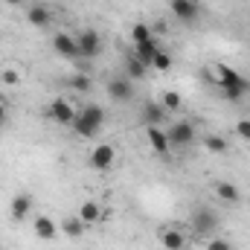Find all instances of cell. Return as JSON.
Here are the masks:
<instances>
[{
	"instance_id": "30",
	"label": "cell",
	"mask_w": 250,
	"mask_h": 250,
	"mask_svg": "<svg viewBox=\"0 0 250 250\" xmlns=\"http://www.w3.org/2000/svg\"><path fill=\"white\" fill-rule=\"evenodd\" d=\"M6 123H9V111H6V105L0 102V128H3Z\"/></svg>"
},
{
	"instance_id": "31",
	"label": "cell",
	"mask_w": 250,
	"mask_h": 250,
	"mask_svg": "<svg viewBox=\"0 0 250 250\" xmlns=\"http://www.w3.org/2000/svg\"><path fill=\"white\" fill-rule=\"evenodd\" d=\"M6 3H9V6H26L29 0H6Z\"/></svg>"
},
{
	"instance_id": "26",
	"label": "cell",
	"mask_w": 250,
	"mask_h": 250,
	"mask_svg": "<svg viewBox=\"0 0 250 250\" xmlns=\"http://www.w3.org/2000/svg\"><path fill=\"white\" fill-rule=\"evenodd\" d=\"M154 70H160V73H166V70H172V53L169 50H160L157 56H154V62H151Z\"/></svg>"
},
{
	"instance_id": "13",
	"label": "cell",
	"mask_w": 250,
	"mask_h": 250,
	"mask_svg": "<svg viewBox=\"0 0 250 250\" xmlns=\"http://www.w3.org/2000/svg\"><path fill=\"white\" fill-rule=\"evenodd\" d=\"M32 233L41 239V242H56L59 239V227L50 215H32Z\"/></svg>"
},
{
	"instance_id": "3",
	"label": "cell",
	"mask_w": 250,
	"mask_h": 250,
	"mask_svg": "<svg viewBox=\"0 0 250 250\" xmlns=\"http://www.w3.org/2000/svg\"><path fill=\"white\" fill-rule=\"evenodd\" d=\"M189 224H192L195 236H212L218 230V215L209 207H195L192 215H189Z\"/></svg>"
},
{
	"instance_id": "22",
	"label": "cell",
	"mask_w": 250,
	"mask_h": 250,
	"mask_svg": "<svg viewBox=\"0 0 250 250\" xmlns=\"http://www.w3.org/2000/svg\"><path fill=\"white\" fill-rule=\"evenodd\" d=\"M204 148H207L209 154H227V151H230V143H227L224 137H218V134H207V137H204Z\"/></svg>"
},
{
	"instance_id": "19",
	"label": "cell",
	"mask_w": 250,
	"mask_h": 250,
	"mask_svg": "<svg viewBox=\"0 0 250 250\" xmlns=\"http://www.w3.org/2000/svg\"><path fill=\"white\" fill-rule=\"evenodd\" d=\"M160 50H163V47L157 44V38H151V41H143V44H134V50H131V53H134V56H137L140 62L146 64V67H151V62H154V56H157Z\"/></svg>"
},
{
	"instance_id": "2",
	"label": "cell",
	"mask_w": 250,
	"mask_h": 250,
	"mask_svg": "<svg viewBox=\"0 0 250 250\" xmlns=\"http://www.w3.org/2000/svg\"><path fill=\"white\" fill-rule=\"evenodd\" d=\"M105 120H108V114H105V108L102 105H84L82 111H76V120H73V131L82 137V140H93L99 131H102V125H105Z\"/></svg>"
},
{
	"instance_id": "29",
	"label": "cell",
	"mask_w": 250,
	"mask_h": 250,
	"mask_svg": "<svg viewBox=\"0 0 250 250\" xmlns=\"http://www.w3.org/2000/svg\"><path fill=\"white\" fill-rule=\"evenodd\" d=\"M207 250H233V245L227 239H209L207 242Z\"/></svg>"
},
{
	"instance_id": "11",
	"label": "cell",
	"mask_w": 250,
	"mask_h": 250,
	"mask_svg": "<svg viewBox=\"0 0 250 250\" xmlns=\"http://www.w3.org/2000/svg\"><path fill=\"white\" fill-rule=\"evenodd\" d=\"M32 215V195L29 192H18L9 204V218L12 221H26Z\"/></svg>"
},
{
	"instance_id": "9",
	"label": "cell",
	"mask_w": 250,
	"mask_h": 250,
	"mask_svg": "<svg viewBox=\"0 0 250 250\" xmlns=\"http://www.w3.org/2000/svg\"><path fill=\"white\" fill-rule=\"evenodd\" d=\"M108 96L114 102H131L134 99V79H128V76L108 79Z\"/></svg>"
},
{
	"instance_id": "5",
	"label": "cell",
	"mask_w": 250,
	"mask_h": 250,
	"mask_svg": "<svg viewBox=\"0 0 250 250\" xmlns=\"http://www.w3.org/2000/svg\"><path fill=\"white\" fill-rule=\"evenodd\" d=\"M114 163H117V148H114L111 143H99V146L90 151V166H93L96 172H111Z\"/></svg>"
},
{
	"instance_id": "4",
	"label": "cell",
	"mask_w": 250,
	"mask_h": 250,
	"mask_svg": "<svg viewBox=\"0 0 250 250\" xmlns=\"http://www.w3.org/2000/svg\"><path fill=\"white\" fill-rule=\"evenodd\" d=\"M166 137H169V146H175V148L192 146L195 143V125L189 120H178V123H172V128H166Z\"/></svg>"
},
{
	"instance_id": "14",
	"label": "cell",
	"mask_w": 250,
	"mask_h": 250,
	"mask_svg": "<svg viewBox=\"0 0 250 250\" xmlns=\"http://www.w3.org/2000/svg\"><path fill=\"white\" fill-rule=\"evenodd\" d=\"M26 23H29V26H38V29L50 26V23H53V9L44 6V3H32V6L26 9Z\"/></svg>"
},
{
	"instance_id": "12",
	"label": "cell",
	"mask_w": 250,
	"mask_h": 250,
	"mask_svg": "<svg viewBox=\"0 0 250 250\" xmlns=\"http://www.w3.org/2000/svg\"><path fill=\"white\" fill-rule=\"evenodd\" d=\"M50 44H53L56 56H62V59H76L79 56V44H76V38L70 32H56L50 38Z\"/></svg>"
},
{
	"instance_id": "16",
	"label": "cell",
	"mask_w": 250,
	"mask_h": 250,
	"mask_svg": "<svg viewBox=\"0 0 250 250\" xmlns=\"http://www.w3.org/2000/svg\"><path fill=\"white\" fill-rule=\"evenodd\" d=\"M212 192H215L218 201H224V204H239V201H242V189L236 187L233 181H215V184H212Z\"/></svg>"
},
{
	"instance_id": "1",
	"label": "cell",
	"mask_w": 250,
	"mask_h": 250,
	"mask_svg": "<svg viewBox=\"0 0 250 250\" xmlns=\"http://www.w3.org/2000/svg\"><path fill=\"white\" fill-rule=\"evenodd\" d=\"M212 73H215V79H209V82L221 90V96H224L227 102H239V99L250 90L248 79H245L239 70L227 67V64H215V67H212Z\"/></svg>"
},
{
	"instance_id": "25",
	"label": "cell",
	"mask_w": 250,
	"mask_h": 250,
	"mask_svg": "<svg viewBox=\"0 0 250 250\" xmlns=\"http://www.w3.org/2000/svg\"><path fill=\"white\" fill-rule=\"evenodd\" d=\"M154 35H151V26L148 23H134L131 26V41L134 44H143V41H151Z\"/></svg>"
},
{
	"instance_id": "18",
	"label": "cell",
	"mask_w": 250,
	"mask_h": 250,
	"mask_svg": "<svg viewBox=\"0 0 250 250\" xmlns=\"http://www.w3.org/2000/svg\"><path fill=\"white\" fill-rule=\"evenodd\" d=\"M160 248L163 250H184L187 248V236L178 227H166V230H160Z\"/></svg>"
},
{
	"instance_id": "27",
	"label": "cell",
	"mask_w": 250,
	"mask_h": 250,
	"mask_svg": "<svg viewBox=\"0 0 250 250\" xmlns=\"http://www.w3.org/2000/svg\"><path fill=\"white\" fill-rule=\"evenodd\" d=\"M0 82L9 84V87H18V84H21V73H18L15 67H6V70L0 73Z\"/></svg>"
},
{
	"instance_id": "6",
	"label": "cell",
	"mask_w": 250,
	"mask_h": 250,
	"mask_svg": "<svg viewBox=\"0 0 250 250\" xmlns=\"http://www.w3.org/2000/svg\"><path fill=\"white\" fill-rule=\"evenodd\" d=\"M169 9L181 23H195L201 18V0H169Z\"/></svg>"
},
{
	"instance_id": "23",
	"label": "cell",
	"mask_w": 250,
	"mask_h": 250,
	"mask_svg": "<svg viewBox=\"0 0 250 250\" xmlns=\"http://www.w3.org/2000/svg\"><path fill=\"white\" fill-rule=\"evenodd\" d=\"M146 70H148V67L140 62L134 53H128V56H125V76H128V79H143V76H146Z\"/></svg>"
},
{
	"instance_id": "15",
	"label": "cell",
	"mask_w": 250,
	"mask_h": 250,
	"mask_svg": "<svg viewBox=\"0 0 250 250\" xmlns=\"http://www.w3.org/2000/svg\"><path fill=\"white\" fill-rule=\"evenodd\" d=\"M140 120H143V125H163V120H166V108H163L160 102H143Z\"/></svg>"
},
{
	"instance_id": "7",
	"label": "cell",
	"mask_w": 250,
	"mask_h": 250,
	"mask_svg": "<svg viewBox=\"0 0 250 250\" xmlns=\"http://www.w3.org/2000/svg\"><path fill=\"white\" fill-rule=\"evenodd\" d=\"M47 117H50L53 123H59V125H73V120H76V108H73L64 96H56V99L47 105Z\"/></svg>"
},
{
	"instance_id": "24",
	"label": "cell",
	"mask_w": 250,
	"mask_h": 250,
	"mask_svg": "<svg viewBox=\"0 0 250 250\" xmlns=\"http://www.w3.org/2000/svg\"><path fill=\"white\" fill-rule=\"evenodd\" d=\"M90 84H93V82L87 79V73H73V76L67 79V87H70V90H76V93H87V90H90Z\"/></svg>"
},
{
	"instance_id": "21",
	"label": "cell",
	"mask_w": 250,
	"mask_h": 250,
	"mask_svg": "<svg viewBox=\"0 0 250 250\" xmlns=\"http://www.w3.org/2000/svg\"><path fill=\"white\" fill-rule=\"evenodd\" d=\"M157 102L166 108V114H172V111H181V108H184V96H181L178 90H163Z\"/></svg>"
},
{
	"instance_id": "10",
	"label": "cell",
	"mask_w": 250,
	"mask_h": 250,
	"mask_svg": "<svg viewBox=\"0 0 250 250\" xmlns=\"http://www.w3.org/2000/svg\"><path fill=\"white\" fill-rule=\"evenodd\" d=\"M146 143H148V148L157 154V157H166L169 154V137H166V131L160 128V125H146Z\"/></svg>"
},
{
	"instance_id": "8",
	"label": "cell",
	"mask_w": 250,
	"mask_h": 250,
	"mask_svg": "<svg viewBox=\"0 0 250 250\" xmlns=\"http://www.w3.org/2000/svg\"><path fill=\"white\" fill-rule=\"evenodd\" d=\"M76 44H79V56L82 59H93L102 50V35L96 29H82L79 38H76Z\"/></svg>"
},
{
	"instance_id": "28",
	"label": "cell",
	"mask_w": 250,
	"mask_h": 250,
	"mask_svg": "<svg viewBox=\"0 0 250 250\" xmlns=\"http://www.w3.org/2000/svg\"><path fill=\"white\" fill-rule=\"evenodd\" d=\"M236 134H239L242 140H248V143H250V120H248V117H242V120L236 123Z\"/></svg>"
},
{
	"instance_id": "17",
	"label": "cell",
	"mask_w": 250,
	"mask_h": 250,
	"mask_svg": "<svg viewBox=\"0 0 250 250\" xmlns=\"http://www.w3.org/2000/svg\"><path fill=\"white\" fill-rule=\"evenodd\" d=\"M76 215L90 227V224H99V221L105 218V209H102V204H99V201H84V204L79 207V212H76Z\"/></svg>"
},
{
	"instance_id": "20",
	"label": "cell",
	"mask_w": 250,
	"mask_h": 250,
	"mask_svg": "<svg viewBox=\"0 0 250 250\" xmlns=\"http://www.w3.org/2000/svg\"><path fill=\"white\" fill-rule=\"evenodd\" d=\"M84 221L79 218V215H67V218H62V233L67 236V239H82L84 236Z\"/></svg>"
}]
</instances>
